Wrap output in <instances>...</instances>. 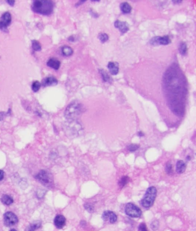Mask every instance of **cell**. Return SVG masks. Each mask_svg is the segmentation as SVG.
I'll list each match as a JSON object with an SVG mask.
<instances>
[{
  "mask_svg": "<svg viewBox=\"0 0 196 231\" xmlns=\"http://www.w3.org/2000/svg\"><path fill=\"white\" fill-rule=\"evenodd\" d=\"M165 170L167 174L169 175H172L173 173V169H172V163L170 162H168L167 163L166 167H165Z\"/></svg>",
  "mask_w": 196,
  "mask_h": 231,
  "instance_id": "83f0119b",
  "label": "cell"
},
{
  "mask_svg": "<svg viewBox=\"0 0 196 231\" xmlns=\"http://www.w3.org/2000/svg\"><path fill=\"white\" fill-rule=\"evenodd\" d=\"M102 218L105 222H108L111 224H114L117 221L118 216L113 211H103L102 215Z\"/></svg>",
  "mask_w": 196,
  "mask_h": 231,
  "instance_id": "8fae6325",
  "label": "cell"
},
{
  "mask_svg": "<svg viewBox=\"0 0 196 231\" xmlns=\"http://www.w3.org/2000/svg\"><path fill=\"white\" fill-rule=\"evenodd\" d=\"M83 107L78 102H73L67 106L64 112L65 117L68 120H76L83 112Z\"/></svg>",
  "mask_w": 196,
  "mask_h": 231,
  "instance_id": "277c9868",
  "label": "cell"
},
{
  "mask_svg": "<svg viewBox=\"0 0 196 231\" xmlns=\"http://www.w3.org/2000/svg\"><path fill=\"white\" fill-rule=\"evenodd\" d=\"M139 145L136 144H131L128 146V150L130 152H135L136 150H137L139 148Z\"/></svg>",
  "mask_w": 196,
  "mask_h": 231,
  "instance_id": "f546056e",
  "label": "cell"
},
{
  "mask_svg": "<svg viewBox=\"0 0 196 231\" xmlns=\"http://www.w3.org/2000/svg\"><path fill=\"white\" fill-rule=\"evenodd\" d=\"M125 213L128 216L132 218H140L142 211L141 209L133 203H128L125 207Z\"/></svg>",
  "mask_w": 196,
  "mask_h": 231,
  "instance_id": "52a82bcc",
  "label": "cell"
},
{
  "mask_svg": "<svg viewBox=\"0 0 196 231\" xmlns=\"http://www.w3.org/2000/svg\"><path fill=\"white\" fill-rule=\"evenodd\" d=\"M98 39L101 42V43H105L109 39V36L108 34L105 33H100L98 34Z\"/></svg>",
  "mask_w": 196,
  "mask_h": 231,
  "instance_id": "484cf974",
  "label": "cell"
},
{
  "mask_svg": "<svg viewBox=\"0 0 196 231\" xmlns=\"http://www.w3.org/2000/svg\"><path fill=\"white\" fill-rule=\"evenodd\" d=\"M36 178L45 186H51L53 183L52 175L45 170H41L36 175Z\"/></svg>",
  "mask_w": 196,
  "mask_h": 231,
  "instance_id": "8992f818",
  "label": "cell"
},
{
  "mask_svg": "<svg viewBox=\"0 0 196 231\" xmlns=\"http://www.w3.org/2000/svg\"><path fill=\"white\" fill-rule=\"evenodd\" d=\"M186 169V163L182 160L177 161L176 164V171L178 174H182L185 171Z\"/></svg>",
  "mask_w": 196,
  "mask_h": 231,
  "instance_id": "e0dca14e",
  "label": "cell"
},
{
  "mask_svg": "<svg viewBox=\"0 0 196 231\" xmlns=\"http://www.w3.org/2000/svg\"><path fill=\"white\" fill-rule=\"evenodd\" d=\"M4 177V171L0 170V181L3 179Z\"/></svg>",
  "mask_w": 196,
  "mask_h": 231,
  "instance_id": "e575fe53",
  "label": "cell"
},
{
  "mask_svg": "<svg viewBox=\"0 0 196 231\" xmlns=\"http://www.w3.org/2000/svg\"><path fill=\"white\" fill-rule=\"evenodd\" d=\"M128 24L126 22L121 21L120 20H116L114 22V26L116 28H118L121 32L122 34L126 33L129 30V27L128 26Z\"/></svg>",
  "mask_w": 196,
  "mask_h": 231,
  "instance_id": "4fadbf2b",
  "label": "cell"
},
{
  "mask_svg": "<svg viewBox=\"0 0 196 231\" xmlns=\"http://www.w3.org/2000/svg\"><path fill=\"white\" fill-rule=\"evenodd\" d=\"M174 3H180L182 1H172Z\"/></svg>",
  "mask_w": 196,
  "mask_h": 231,
  "instance_id": "8d00e7d4",
  "label": "cell"
},
{
  "mask_svg": "<svg viewBox=\"0 0 196 231\" xmlns=\"http://www.w3.org/2000/svg\"><path fill=\"white\" fill-rule=\"evenodd\" d=\"M66 218L63 215H57L54 219V224L58 229L63 228L66 225Z\"/></svg>",
  "mask_w": 196,
  "mask_h": 231,
  "instance_id": "7c38bea8",
  "label": "cell"
},
{
  "mask_svg": "<svg viewBox=\"0 0 196 231\" xmlns=\"http://www.w3.org/2000/svg\"><path fill=\"white\" fill-rule=\"evenodd\" d=\"M137 135H138L139 136H140V137H142V136H144V134L142 132H139L138 133H137Z\"/></svg>",
  "mask_w": 196,
  "mask_h": 231,
  "instance_id": "d590c367",
  "label": "cell"
},
{
  "mask_svg": "<svg viewBox=\"0 0 196 231\" xmlns=\"http://www.w3.org/2000/svg\"><path fill=\"white\" fill-rule=\"evenodd\" d=\"M107 67H108V69L109 70L111 74L112 75H116L118 74L119 67H118V63L110 62L108 63Z\"/></svg>",
  "mask_w": 196,
  "mask_h": 231,
  "instance_id": "9a60e30c",
  "label": "cell"
},
{
  "mask_svg": "<svg viewBox=\"0 0 196 231\" xmlns=\"http://www.w3.org/2000/svg\"><path fill=\"white\" fill-rule=\"evenodd\" d=\"M129 177L127 176V175L124 176V177H122L120 179V181L118 182L119 186L121 187V188H123V187H124L127 184L128 182H129Z\"/></svg>",
  "mask_w": 196,
  "mask_h": 231,
  "instance_id": "cb8c5ba5",
  "label": "cell"
},
{
  "mask_svg": "<svg viewBox=\"0 0 196 231\" xmlns=\"http://www.w3.org/2000/svg\"><path fill=\"white\" fill-rule=\"evenodd\" d=\"M10 231H17V230L15 229H12Z\"/></svg>",
  "mask_w": 196,
  "mask_h": 231,
  "instance_id": "74e56055",
  "label": "cell"
},
{
  "mask_svg": "<svg viewBox=\"0 0 196 231\" xmlns=\"http://www.w3.org/2000/svg\"><path fill=\"white\" fill-rule=\"evenodd\" d=\"M41 87V84L39 81H34L32 85V89L34 92H37L39 90L40 88Z\"/></svg>",
  "mask_w": 196,
  "mask_h": 231,
  "instance_id": "f1b7e54d",
  "label": "cell"
},
{
  "mask_svg": "<svg viewBox=\"0 0 196 231\" xmlns=\"http://www.w3.org/2000/svg\"><path fill=\"white\" fill-rule=\"evenodd\" d=\"M62 53L65 56H70L73 54V49L70 47L64 45L62 47Z\"/></svg>",
  "mask_w": 196,
  "mask_h": 231,
  "instance_id": "d6986e66",
  "label": "cell"
},
{
  "mask_svg": "<svg viewBox=\"0 0 196 231\" xmlns=\"http://www.w3.org/2000/svg\"><path fill=\"white\" fill-rule=\"evenodd\" d=\"M58 83V81L54 77H48L43 79L42 84V85L46 87V86H55Z\"/></svg>",
  "mask_w": 196,
  "mask_h": 231,
  "instance_id": "5bb4252c",
  "label": "cell"
},
{
  "mask_svg": "<svg viewBox=\"0 0 196 231\" xmlns=\"http://www.w3.org/2000/svg\"><path fill=\"white\" fill-rule=\"evenodd\" d=\"M99 73L101 75L102 78H103V79L104 82H109V83L111 82L112 78H111V77L108 75V73L105 71L101 69V70H99Z\"/></svg>",
  "mask_w": 196,
  "mask_h": 231,
  "instance_id": "7402d4cb",
  "label": "cell"
},
{
  "mask_svg": "<svg viewBox=\"0 0 196 231\" xmlns=\"http://www.w3.org/2000/svg\"><path fill=\"white\" fill-rule=\"evenodd\" d=\"M120 9L124 13H129L132 10V7L128 2H123L120 5Z\"/></svg>",
  "mask_w": 196,
  "mask_h": 231,
  "instance_id": "44dd1931",
  "label": "cell"
},
{
  "mask_svg": "<svg viewBox=\"0 0 196 231\" xmlns=\"http://www.w3.org/2000/svg\"><path fill=\"white\" fill-rule=\"evenodd\" d=\"M9 113V112L5 113V112H0V121L3 120V119L4 118L5 116H6Z\"/></svg>",
  "mask_w": 196,
  "mask_h": 231,
  "instance_id": "d6a6232c",
  "label": "cell"
},
{
  "mask_svg": "<svg viewBox=\"0 0 196 231\" xmlns=\"http://www.w3.org/2000/svg\"><path fill=\"white\" fill-rule=\"evenodd\" d=\"M19 221L17 216L12 211H7L4 215V222L6 226H15Z\"/></svg>",
  "mask_w": 196,
  "mask_h": 231,
  "instance_id": "ba28073f",
  "label": "cell"
},
{
  "mask_svg": "<svg viewBox=\"0 0 196 231\" xmlns=\"http://www.w3.org/2000/svg\"><path fill=\"white\" fill-rule=\"evenodd\" d=\"M12 21V17L10 13H4L0 19V30L4 32H8V27L9 26Z\"/></svg>",
  "mask_w": 196,
  "mask_h": 231,
  "instance_id": "9c48e42d",
  "label": "cell"
},
{
  "mask_svg": "<svg viewBox=\"0 0 196 231\" xmlns=\"http://www.w3.org/2000/svg\"><path fill=\"white\" fill-rule=\"evenodd\" d=\"M138 231H148L147 226L145 223H142L139 225L138 228Z\"/></svg>",
  "mask_w": 196,
  "mask_h": 231,
  "instance_id": "1f68e13d",
  "label": "cell"
},
{
  "mask_svg": "<svg viewBox=\"0 0 196 231\" xmlns=\"http://www.w3.org/2000/svg\"><path fill=\"white\" fill-rule=\"evenodd\" d=\"M6 1L8 3V4L11 6H13V5H15V1L14 0H7Z\"/></svg>",
  "mask_w": 196,
  "mask_h": 231,
  "instance_id": "836d02e7",
  "label": "cell"
},
{
  "mask_svg": "<svg viewBox=\"0 0 196 231\" xmlns=\"http://www.w3.org/2000/svg\"><path fill=\"white\" fill-rule=\"evenodd\" d=\"M1 201L6 205H10L13 202V198L10 196H8L7 194L3 195L1 198Z\"/></svg>",
  "mask_w": 196,
  "mask_h": 231,
  "instance_id": "ac0fdd59",
  "label": "cell"
},
{
  "mask_svg": "<svg viewBox=\"0 0 196 231\" xmlns=\"http://www.w3.org/2000/svg\"><path fill=\"white\" fill-rule=\"evenodd\" d=\"M170 43L171 40L168 36L154 37L150 41V43L152 45H167Z\"/></svg>",
  "mask_w": 196,
  "mask_h": 231,
  "instance_id": "30bf717a",
  "label": "cell"
},
{
  "mask_svg": "<svg viewBox=\"0 0 196 231\" xmlns=\"http://www.w3.org/2000/svg\"><path fill=\"white\" fill-rule=\"evenodd\" d=\"M64 131L69 138H75L81 135L82 131L81 125L76 120H68L64 125Z\"/></svg>",
  "mask_w": 196,
  "mask_h": 231,
  "instance_id": "3957f363",
  "label": "cell"
},
{
  "mask_svg": "<svg viewBox=\"0 0 196 231\" xmlns=\"http://www.w3.org/2000/svg\"><path fill=\"white\" fill-rule=\"evenodd\" d=\"M42 226V222L40 221H34L27 228V231H34L39 229Z\"/></svg>",
  "mask_w": 196,
  "mask_h": 231,
  "instance_id": "ffe728a7",
  "label": "cell"
},
{
  "mask_svg": "<svg viewBox=\"0 0 196 231\" xmlns=\"http://www.w3.org/2000/svg\"><path fill=\"white\" fill-rule=\"evenodd\" d=\"M84 207H85V209L88 212H89L90 213H92L93 211H94V205L91 203H89V202L85 203L84 204Z\"/></svg>",
  "mask_w": 196,
  "mask_h": 231,
  "instance_id": "4316f807",
  "label": "cell"
},
{
  "mask_svg": "<svg viewBox=\"0 0 196 231\" xmlns=\"http://www.w3.org/2000/svg\"><path fill=\"white\" fill-rule=\"evenodd\" d=\"M32 10L40 15H50L54 10V3L49 0H36L32 4Z\"/></svg>",
  "mask_w": 196,
  "mask_h": 231,
  "instance_id": "7a4b0ae2",
  "label": "cell"
},
{
  "mask_svg": "<svg viewBox=\"0 0 196 231\" xmlns=\"http://www.w3.org/2000/svg\"><path fill=\"white\" fill-rule=\"evenodd\" d=\"M159 221L157 220H154V221H152V222L151 224V229H152L153 231H157V229H158V228H159Z\"/></svg>",
  "mask_w": 196,
  "mask_h": 231,
  "instance_id": "4dcf8cb0",
  "label": "cell"
},
{
  "mask_svg": "<svg viewBox=\"0 0 196 231\" xmlns=\"http://www.w3.org/2000/svg\"><path fill=\"white\" fill-rule=\"evenodd\" d=\"M157 189L154 186L148 188L141 201L142 205L146 209H149L152 207L157 197Z\"/></svg>",
  "mask_w": 196,
  "mask_h": 231,
  "instance_id": "5b68a950",
  "label": "cell"
},
{
  "mask_svg": "<svg viewBox=\"0 0 196 231\" xmlns=\"http://www.w3.org/2000/svg\"><path fill=\"white\" fill-rule=\"evenodd\" d=\"M47 65L49 67L54 69L55 70H58L60 66V62L57 59L51 58L48 60Z\"/></svg>",
  "mask_w": 196,
  "mask_h": 231,
  "instance_id": "2e32d148",
  "label": "cell"
},
{
  "mask_svg": "<svg viewBox=\"0 0 196 231\" xmlns=\"http://www.w3.org/2000/svg\"><path fill=\"white\" fill-rule=\"evenodd\" d=\"M179 51H180V52L182 55H186L187 51V45L185 42H181L180 43V47H179Z\"/></svg>",
  "mask_w": 196,
  "mask_h": 231,
  "instance_id": "d4e9b609",
  "label": "cell"
},
{
  "mask_svg": "<svg viewBox=\"0 0 196 231\" xmlns=\"http://www.w3.org/2000/svg\"><path fill=\"white\" fill-rule=\"evenodd\" d=\"M165 81L170 108L176 116H182L185 112L186 96L183 75L176 67H173L167 70Z\"/></svg>",
  "mask_w": 196,
  "mask_h": 231,
  "instance_id": "6da1fadb",
  "label": "cell"
},
{
  "mask_svg": "<svg viewBox=\"0 0 196 231\" xmlns=\"http://www.w3.org/2000/svg\"><path fill=\"white\" fill-rule=\"evenodd\" d=\"M32 48L34 51H40L42 50V46L39 42L36 40L32 41Z\"/></svg>",
  "mask_w": 196,
  "mask_h": 231,
  "instance_id": "603a6c76",
  "label": "cell"
}]
</instances>
